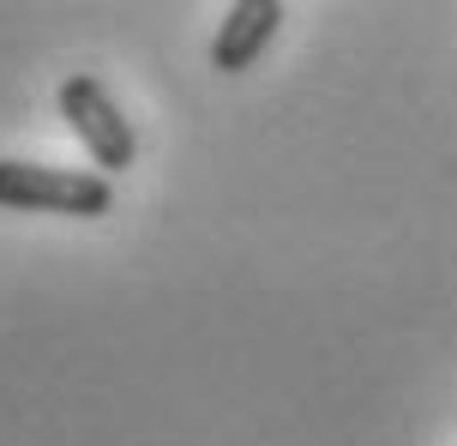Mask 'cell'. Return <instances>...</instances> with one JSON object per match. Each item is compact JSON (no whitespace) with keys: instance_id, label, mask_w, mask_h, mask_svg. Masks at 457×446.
I'll return each mask as SVG.
<instances>
[{"instance_id":"3957f363","label":"cell","mask_w":457,"mask_h":446,"mask_svg":"<svg viewBox=\"0 0 457 446\" xmlns=\"http://www.w3.org/2000/svg\"><path fill=\"white\" fill-rule=\"evenodd\" d=\"M277 24H283V6L277 0H235L217 24V43H211V67L217 72H247L265 43L277 37Z\"/></svg>"},{"instance_id":"6da1fadb","label":"cell","mask_w":457,"mask_h":446,"mask_svg":"<svg viewBox=\"0 0 457 446\" xmlns=\"http://www.w3.org/2000/svg\"><path fill=\"white\" fill-rule=\"evenodd\" d=\"M0 212L103 217V212H114V188L96 169H54V164L0 157Z\"/></svg>"},{"instance_id":"7a4b0ae2","label":"cell","mask_w":457,"mask_h":446,"mask_svg":"<svg viewBox=\"0 0 457 446\" xmlns=\"http://www.w3.org/2000/svg\"><path fill=\"white\" fill-rule=\"evenodd\" d=\"M61 121H67V133L85 151H91L96 175H127V169L138 164V139H133V121L120 115V103L109 97V85L103 79H91V72H72L67 85H61Z\"/></svg>"}]
</instances>
